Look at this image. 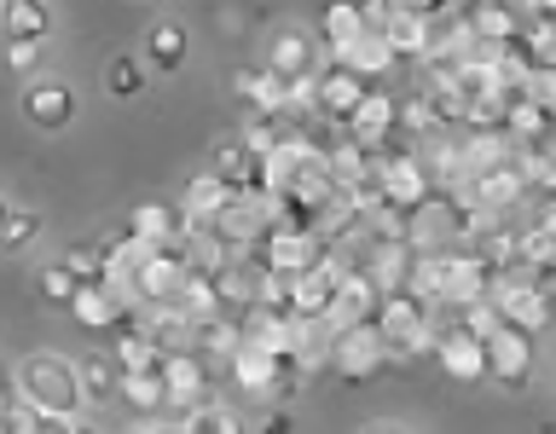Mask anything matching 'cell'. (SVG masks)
Listing matches in <instances>:
<instances>
[{"mask_svg":"<svg viewBox=\"0 0 556 434\" xmlns=\"http://www.w3.org/2000/svg\"><path fill=\"white\" fill-rule=\"evenodd\" d=\"M261 434H295V417L278 406V411H267V423H261Z\"/></svg>","mask_w":556,"mask_h":434,"instance_id":"8d00e7d4","label":"cell"},{"mask_svg":"<svg viewBox=\"0 0 556 434\" xmlns=\"http://www.w3.org/2000/svg\"><path fill=\"white\" fill-rule=\"evenodd\" d=\"M510 139H516V145H545V139H556V111L516 99V111H510Z\"/></svg>","mask_w":556,"mask_h":434,"instance_id":"603a6c76","label":"cell"},{"mask_svg":"<svg viewBox=\"0 0 556 434\" xmlns=\"http://www.w3.org/2000/svg\"><path fill=\"white\" fill-rule=\"evenodd\" d=\"M64 267L76 272V284H111V260H104V243H70L64 250Z\"/></svg>","mask_w":556,"mask_h":434,"instance_id":"484cf974","label":"cell"},{"mask_svg":"<svg viewBox=\"0 0 556 434\" xmlns=\"http://www.w3.org/2000/svg\"><path fill=\"white\" fill-rule=\"evenodd\" d=\"M400 133V93L394 87H371V99L354 111V122H348V139H359V145H389V139Z\"/></svg>","mask_w":556,"mask_h":434,"instance_id":"9c48e42d","label":"cell"},{"mask_svg":"<svg viewBox=\"0 0 556 434\" xmlns=\"http://www.w3.org/2000/svg\"><path fill=\"white\" fill-rule=\"evenodd\" d=\"M215 24H220V29H232V35H238L243 24H250V17H243V12H226V7H220V12H215Z\"/></svg>","mask_w":556,"mask_h":434,"instance_id":"f35d334b","label":"cell"},{"mask_svg":"<svg viewBox=\"0 0 556 434\" xmlns=\"http://www.w3.org/2000/svg\"><path fill=\"white\" fill-rule=\"evenodd\" d=\"M521 174H528L533 197H551L556 191V139H545V145H521Z\"/></svg>","mask_w":556,"mask_h":434,"instance_id":"4316f807","label":"cell"},{"mask_svg":"<svg viewBox=\"0 0 556 434\" xmlns=\"http://www.w3.org/2000/svg\"><path fill=\"white\" fill-rule=\"evenodd\" d=\"M330 371L342 382H365L377 371H389V342H382L377 324H359V330H342L337 336V354H330Z\"/></svg>","mask_w":556,"mask_h":434,"instance_id":"3957f363","label":"cell"},{"mask_svg":"<svg viewBox=\"0 0 556 434\" xmlns=\"http://www.w3.org/2000/svg\"><path fill=\"white\" fill-rule=\"evenodd\" d=\"M35 290H41V302H52V307H70V302L81 295L76 272H70L64 260H59V267H41V272H35Z\"/></svg>","mask_w":556,"mask_h":434,"instance_id":"f546056e","label":"cell"},{"mask_svg":"<svg viewBox=\"0 0 556 434\" xmlns=\"http://www.w3.org/2000/svg\"><path fill=\"white\" fill-rule=\"evenodd\" d=\"M533 336L528 330H498L493 342H486V376L498 382V388H528L533 382Z\"/></svg>","mask_w":556,"mask_h":434,"instance_id":"5b68a950","label":"cell"},{"mask_svg":"<svg viewBox=\"0 0 556 434\" xmlns=\"http://www.w3.org/2000/svg\"><path fill=\"white\" fill-rule=\"evenodd\" d=\"M371 99V81H359L354 69H342V64H325L319 69V111L337 122V128H348L354 122V111Z\"/></svg>","mask_w":556,"mask_h":434,"instance_id":"30bf717a","label":"cell"},{"mask_svg":"<svg viewBox=\"0 0 556 434\" xmlns=\"http://www.w3.org/2000/svg\"><path fill=\"white\" fill-rule=\"evenodd\" d=\"M151 434H191L186 417H163V423H151Z\"/></svg>","mask_w":556,"mask_h":434,"instance_id":"74e56055","label":"cell"},{"mask_svg":"<svg viewBox=\"0 0 556 434\" xmlns=\"http://www.w3.org/2000/svg\"><path fill=\"white\" fill-rule=\"evenodd\" d=\"M76 434H104V429H99V423H87V417H81V429H76Z\"/></svg>","mask_w":556,"mask_h":434,"instance_id":"ab89813d","label":"cell"},{"mask_svg":"<svg viewBox=\"0 0 556 434\" xmlns=\"http://www.w3.org/2000/svg\"><path fill=\"white\" fill-rule=\"evenodd\" d=\"M7 64L17 69V76H35V64H41V47H29V41H7Z\"/></svg>","mask_w":556,"mask_h":434,"instance_id":"d590c367","label":"cell"},{"mask_svg":"<svg viewBox=\"0 0 556 434\" xmlns=\"http://www.w3.org/2000/svg\"><path fill=\"white\" fill-rule=\"evenodd\" d=\"M12 388L24 394L35 411H52V417H87V394H81V359H70V354H52V347H41V354H29L24 365H17Z\"/></svg>","mask_w":556,"mask_h":434,"instance_id":"7a4b0ae2","label":"cell"},{"mask_svg":"<svg viewBox=\"0 0 556 434\" xmlns=\"http://www.w3.org/2000/svg\"><path fill=\"white\" fill-rule=\"evenodd\" d=\"M41 226H47V220H41V208L12 203V208H7V232H0V243H7V250L17 255V250H29V243L41 238Z\"/></svg>","mask_w":556,"mask_h":434,"instance_id":"f1b7e54d","label":"cell"},{"mask_svg":"<svg viewBox=\"0 0 556 434\" xmlns=\"http://www.w3.org/2000/svg\"><path fill=\"white\" fill-rule=\"evenodd\" d=\"M434 359H441V371H446L452 382H481V376H486V342H476L464 324L446 330L441 347H434Z\"/></svg>","mask_w":556,"mask_h":434,"instance_id":"5bb4252c","label":"cell"},{"mask_svg":"<svg viewBox=\"0 0 556 434\" xmlns=\"http://www.w3.org/2000/svg\"><path fill=\"white\" fill-rule=\"evenodd\" d=\"M191 434H243L238 411L226 406V399H215V406H203L198 417H191Z\"/></svg>","mask_w":556,"mask_h":434,"instance_id":"1f68e13d","label":"cell"},{"mask_svg":"<svg viewBox=\"0 0 556 434\" xmlns=\"http://www.w3.org/2000/svg\"><path fill=\"white\" fill-rule=\"evenodd\" d=\"M232 93L250 104V111H273V116H290V81L273 76L267 64L255 69H232Z\"/></svg>","mask_w":556,"mask_h":434,"instance_id":"9a60e30c","label":"cell"},{"mask_svg":"<svg viewBox=\"0 0 556 434\" xmlns=\"http://www.w3.org/2000/svg\"><path fill=\"white\" fill-rule=\"evenodd\" d=\"M24 116L29 128H70V116H76V87H70L64 76H35L24 87Z\"/></svg>","mask_w":556,"mask_h":434,"instance_id":"52a82bcc","label":"cell"},{"mask_svg":"<svg viewBox=\"0 0 556 434\" xmlns=\"http://www.w3.org/2000/svg\"><path fill=\"white\" fill-rule=\"evenodd\" d=\"M528 220H533V232L556 238V191H551V197H533V203H528Z\"/></svg>","mask_w":556,"mask_h":434,"instance_id":"e575fe53","label":"cell"},{"mask_svg":"<svg viewBox=\"0 0 556 434\" xmlns=\"http://www.w3.org/2000/svg\"><path fill=\"white\" fill-rule=\"evenodd\" d=\"M261 180H267V191H278V197L295 203V208H319V203L337 197L330 151L313 145V139H290V145H278L267 163H261Z\"/></svg>","mask_w":556,"mask_h":434,"instance_id":"6da1fadb","label":"cell"},{"mask_svg":"<svg viewBox=\"0 0 556 434\" xmlns=\"http://www.w3.org/2000/svg\"><path fill=\"white\" fill-rule=\"evenodd\" d=\"M139 330H146V336L163 347L168 359L198 354V336H203V324H198V319H186L180 307H156V312H146V319H139Z\"/></svg>","mask_w":556,"mask_h":434,"instance_id":"4fadbf2b","label":"cell"},{"mask_svg":"<svg viewBox=\"0 0 556 434\" xmlns=\"http://www.w3.org/2000/svg\"><path fill=\"white\" fill-rule=\"evenodd\" d=\"M128 226H134L146 243H156V250H163L168 238L186 232V215H180V203H139L134 215H128Z\"/></svg>","mask_w":556,"mask_h":434,"instance_id":"ffe728a7","label":"cell"},{"mask_svg":"<svg viewBox=\"0 0 556 434\" xmlns=\"http://www.w3.org/2000/svg\"><path fill=\"white\" fill-rule=\"evenodd\" d=\"M302 382H307V365L285 359V365H278V382H273V399H278V406H290V399L302 394Z\"/></svg>","mask_w":556,"mask_h":434,"instance_id":"d6a6232c","label":"cell"},{"mask_svg":"<svg viewBox=\"0 0 556 434\" xmlns=\"http://www.w3.org/2000/svg\"><path fill=\"white\" fill-rule=\"evenodd\" d=\"M81 394H87V406H104L111 394H122V365L111 354H87L81 359Z\"/></svg>","mask_w":556,"mask_h":434,"instance_id":"7402d4cb","label":"cell"},{"mask_svg":"<svg viewBox=\"0 0 556 434\" xmlns=\"http://www.w3.org/2000/svg\"><path fill=\"white\" fill-rule=\"evenodd\" d=\"M278 365H285V359H278V354H267L261 342H243V347H238V359L226 365V371H232V382H238L243 394H261V399H273Z\"/></svg>","mask_w":556,"mask_h":434,"instance_id":"2e32d148","label":"cell"},{"mask_svg":"<svg viewBox=\"0 0 556 434\" xmlns=\"http://www.w3.org/2000/svg\"><path fill=\"white\" fill-rule=\"evenodd\" d=\"M267 69H273V76H285V81H307V76H319V69H325V47L313 41L307 29H278L267 41Z\"/></svg>","mask_w":556,"mask_h":434,"instance_id":"8992f818","label":"cell"},{"mask_svg":"<svg viewBox=\"0 0 556 434\" xmlns=\"http://www.w3.org/2000/svg\"><path fill=\"white\" fill-rule=\"evenodd\" d=\"M128 434H151V423H134V429H128Z\"/></svg>","mask_w":556,"mask_h":434,"instance_id":"b9f144b4","label":"cell"},{"mask_svg":"<svg viewBox=\"0 0 556 434\" xmlns=\"http://www.w3.org/2000/svg\"><path fill=\"white\" fill-rule=\"evenodd\" d=\"M458 324H464L476 342H493L498 330H510V324H504V312H498L493 302H476V307H464V312H458Z\"/></svg>","mask_w":556,"mask_h":434,"instance_id":"4dcf8cb0","label":"cell"},{"mask_svg":"<svg viewBox=\"0 0 556 434\" xmlns=\"http://www.w3.org/2000/svg\"><path fill=\"white\" fill-rule=\"evenodd\" d=\"M146 59H151L156 69H180V64H186V29H180V24H156V29L146 35Z\"/></svg>","mask_w":556,"mask_h":434,"instance_id":"83f0119b","label":"cell"},{"mask_svg":"<svg viewBox=\"0 0 556 434\" xmlns=\"http://www.w3.org/2000/svg\"><path fill=\"white\" fill-rule=\"evenodd\" d=\"M365 35H371V29H365V12L359 7H325L319 12V47L330 52V59H342V52L359 47Z\"/></svg>","mask_w":556,"mask_h":434,"instance_id":"ac0fdd59","label":"cell"},{"mask_svg":"<svg viewBox=\"0 0 556 434\" xmlns=\"http://www.w3.org/2000/svg\"><path fill=\"white\" fill-rule=\"evenodd\" d=\"M47 35H52V12H47V7H35V0H12V7H7V41L41 47Z\"/></svg>","mask_w":556,"mask_h":434,"instance_id":"cb8c5ba5","label":"cell"},{"mask_svg":"<svg viewBox=\"0 0 556 434\" xmlns=\"http://www.w3.org/2000/svg\"><path fill=\"white\" fill-rule=\"evenodd\" d=\"M464 17H469V35H476V47H504L510 35L528 29L510 7H464Z\"/></svg>","mask_w":556,"mask_h":434,"instance_id":"44dd1931","label":"cell"},{"mask_svg":"<svg viewBox=\"0 0 556 434\" xmlns=\"http://www.w3.org/2000/svg\"><path fill=\"white\" fill-rule=\"evenodd\" d=\"M365 434H406V429H365Z\"/></svg>","mask_w":556,"mask_h":434,"instance_id":"60d3db41","label":"cell"},{"mask_svg":"<svg viewBox=\"0 0 556 434\" xmlns=\"http://www.w3.org/2000/svg\"><path fill=\"white\" fill-rule=\"evenodd\" d=\"M208 174H220L226 186H250L261 163L250 156V145H243V133H220L215 145H208Z\"/></svg>","mask_w":556,"mask_h":434,"instance_id":"e0dca14e","label":"cell"},{"mask_svg":"<svg viewBox=\"0 0 556 434\" xmlns=\"http://www.w3.org/2000/svg\"><path fill=\"white\" fill-rule=\"evenodd\" d=\"M104 93L122 99V104L139 99V93H146V64H139L134 52H116V59L104 64Z\"/></svg>","mask_w":556,"mask_h":434,"instance_id":"d4e9b609","label":"cell"},{"mask_svg":"<svg viewBox=\"0 0 556 434\" xmlns=\"http://www.w3.org/2000/svg\"><path fill=\"white\" fill-rule=\"evenodd\" d=\"M521 99H528V104H545V111H556V69H533V76L521 81Z\"/></svg>","mask_w":556,"mask_h":434,"instance_id":"836d02e7","label":"cell"},{"mask_svg":"<svg viewBox=\"0 0 556 434\" xmlns=\"http://www.w3.org/2000/svg\"><path fill=\"white\" fill-rule=\"evenodd\" d=\"M238 197V186H226L220 180V174H191V180H186V203H180V215H186V226H191V232H208V226H215L220 220V208L226 203H232Z\"/></svg>","mask_w":556,"mask_h":434,"instance_id":"8fae6325","label":"cell"},{"mask_svg":"<svg viewBox=\"0 0 556 434\" xmlns=\"http://www.w3.org/2000/svg\"><path fill=\"white\" fill-rule=\"evenodd\" d=\"M191 278H198V272H191L186 267V260H174V255H163V250H156L151 255V267L146 272H139V302H146V312H156V307H180L186 302V290H191Z\"/></svg>","mask_w":556,"mask_h":434,"instance_id":"ba28073f","label":"cell"},{"mask_svg":"<svg viewBox=\"0 0 556 434\" xmlns=\"http://www.w3.org/2000/svg\"><path fill=\"white\" fill-rule=\"evenodd\" d=\"M243 255H255L267 272L302 278V272H313V267L325 260V243L313 238V232H273L267 243H255V250H243Z\"/></svg>","mask_w":556,"mask_h":434,"instance_id":"277c9868","label":"cell"},{"mask_svg":"<svg viewBox=\"0 0 556 434\" xmlns=\"http://www.w3.org/2000/svg\"><path fill=\"white\" fill-rule=\"evenodd\" d=\"M337 64H342V69H354V76H359V81H371V87H382V81H389L394 69H400V59L389 52V41H382V35H365V41H359V47H348Z\"/></svg>","mask_w":556,"mask_h":434,"instance_id":"d6986e66","label":"cell"},{"mask_svg":"<svg viewBox=\"0 0 556 434\" xmlns=\"http://www.w3.org/2000/svg\"><path fill=\"white\" fill-rule=\"evenodd\" d=\"M377 307H382L377 278H342V290H337V302H330L325 324H330V330H359V324H377Z\"/></svg>","mask_w":556,"mask_h":434,"instance_id":"7c38bea8","label":"cell"}]
</instances>
